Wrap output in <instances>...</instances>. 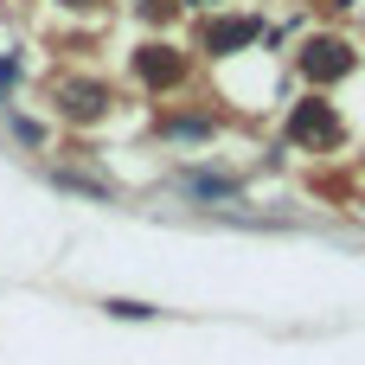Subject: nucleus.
Masks as SVG:
<instances>
[{
    "label": "nucleus",
    "mask_w": 365,
    "mask_h": 365,
    "mask_svg": "<svg viewBox=\"0 0 365 365\" xmlns=\"http://www.w3.org/2000/svg\"><path fill=\"white\" fill-rule=\"evenodd\" d=\"M58 192H90V199H109V180H96V173H77V167H51L45 173Z\"/></svg>",
    "instance_id": "obj_1"
},
{
    "label": "nucleus",
    "mask_w": 365,
    "mask_h": 365,
    "mask_svg": "<svg viewBox=\"0 0 365 365\" xmlns=\"http://www.w3.org/2000/svg\"><path fill=\"white\" fill-rule=\"evenodd\" d=\"M109 314H128V321H148L154 308H148V302H109Z\"/></svg>",
    "instance_id": "obj_3"
},
{
    "label": "nucleus",
    "mask_w": 365,
    "mask_h": 365,
    "mask_svg": "<svg viewBox=\"0 0 365 365\" xmlns=\"http://www.w3.org/2000/svg\"><path fill=\"white\" fill-rule=\"evenodd\" d=\"M295 128H302V135H314V141H321V135H327V128H334V122H327V109H302V122H295Z\"/></svg>",
    "instance_id": "obj_2"
}]
</instances>
